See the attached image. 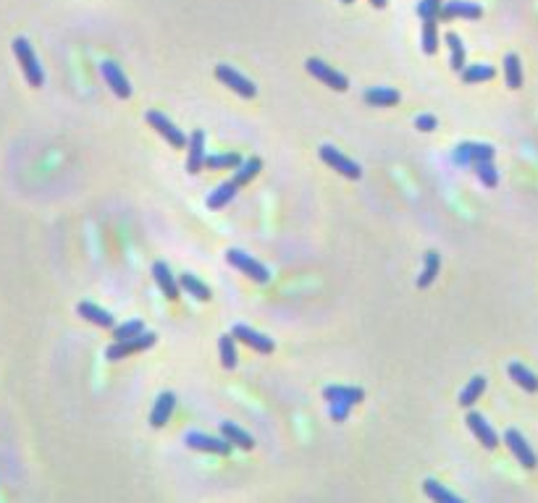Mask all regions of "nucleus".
<instances>
[{"label": "nucleus", "mask_w": 538, "mask_h": 503, "mask_svg": "<svg viewBox=\"0 0 538 503\" xmlns=\"http://www.w3.org/2000/svg\"><path fill=\"white\" fill-rule=\"evenodd\" d=\"M226 262H229L231 267L242 270V273H244L249 281H255V283H268L270 281L268 267L263 265V262H258V260H252L249 255H244L242 249H229V252H226Z\"/></svg>", "instance_id": "obj_5"}, {"label": "nucleus", "mask_w": 538, "mask_h": 503, "mask_svg": "<svg viewBox=\"0 0 538 503\" xmlns=\"http://www.w3.org/2000/svg\"><path fill=\"white\" fill-rule=\"evenodd\" d=\"M231 333L237 335V338H240L242 344H247L249 349H255V351H258V354H270V351H273V349H276V344H273V341H270L268 335L258 333V330H255V328H249V326H242V323H240V326H234V330H231Z\"/></svg>", "instance_id": "obj_16"}, {"label": "nucleus", "mask_w": 538, "mask_h": 503, "mask_svg": "<svg viewBox=\"0 0 538 503\" xmlns=\"http://www.w3.org/2000/svg\"><path fill=\"white\" fill-rule=\"evenodd\" d=\"M242 163L240 152H223V155H208L205 158V168L208 170H229V168H237Z\"/></svg>", "instance_id": "obj_34"}, {"label": "nucleus", "mask_w": 538, "mask_h": 503, "mask_svg": "<svg viewBox=\"0 0 538 503\" xmlns=\"http://www.w3.org/2000/svg\"><path fill=\"white\" fill-rule=\"evenodd\" d=\"M216 79H218L221 84H226L231 92H237L240 98L252 100L255 95H258V87H255L247 76H242L237 69H231L229 63H218V66H216Z\"/></svg>", "instance_id": "obj_9"}, {"label": "nucleus", "mask_w": 538, "mask_h": 503, "mask_svg": "<svg viewBox=\"0 0 538 503\" xmlns=\"http://www.w3.org/2000/svg\"><path fill=\"white\" fill-rule=\"evenodd\" d=\"M486 385H489V380L483 375H475V377H470V383L459 391V406H473L475 401H478L480 396H483V391H486Z\"/></svg>", "instance_id": "obj_27"}, {"label": "nucleus", "mask_w": 538, "mask_h": 503, "mask_svg": "<svg viewBox=\"0 0 538 503\" xmlns=\"http://www.w3.org/2000/svg\"><path fill=\"white\" fill-rule=\"evenodd\" d=\"M237 189H240V184H237L234 178H231V181H223L221 187H216V192H210L208 194V208L210 210H223L231 199L237 197Z\"/></svg>", "instance_id": "obj_21"}, {"label": "nucleus", "mask_w": 538, "mask_h": 503, "mask_svg": "<svg viewBox=\"0 0 538 503\" xmlns=\"http://www.w3.org/2000/svg\"><path fill=\"white\" fill-rule=\"evenodd\" d=\"M494 155H497L494 145H486V142H459L454 152H452V163L465 168L475 166L480 160H494Z\"/></svg>", "instance_id": "obj_4"}, {"label": "nucleus", "mask_w": 538, "mask_h": 503, "mask_svg": "<svg viewBox=\"0 0 538 503\" xmlns=\"http://www.w3.org/2000/svg\"><path fill=\"white\" fill-rule=\"evenodd\" d=\"M318 155L326 166L334 168V170L341 173L344 178H352V181H360V178H362V168H360L352 158H347L341 149L331 147V145H323V147L318 149Z\"/></svg>", "instance_id": "obj_6"}, {"label": "nucleus", "mask_w": 538, "mask_h": 503, "mask_svg": "<svg viewBox=\"0 0 538 503\" xmlns=\"http://www.w3.org/2000/svg\"><path fill=\"white\" fill-rule=\"evenodd\" d=\"M13 53H16V60H19L21 71H24V79L29 81V87L40 89L45 84V71H42L40 60L34 55V48L29 45L27 37H16L13 40Z\"/></svg>", "instance_id": "obj_2"}, {"label": "nucleus", "mask_w": 538, "mask_h": 503, "mask_svg": "<svg viewBox=\"0 0 538 503\" xmlns=\"http://www.w3.org/2000/svg\"><path fill=\"white\" fill-rule=\"evenodd\" d=\"M459 76H462L465 84H480V81L494 79L497 71H494V66H489V63H475V66H465V69L459 71Z\"/></svg>", "instance_id": "obj_28"}, {"label": "nucleus", "mask_w": 538, "mask_h": 503, "mask_svg": "<svg viewBox=\"0 0 538 503\" xmlns=\"http://www.w3.org/2000/svg\"><path fill=\"white\" fill-rule=\"evenodd\" d=\"M184 443H187V448H192V451H202V454H218V456H229L231 454V448L234 445L221 435V438H216V435H208V433H199V430H192V433L184 435Z\"/></svg>", "instance_id": "obj_7"}, {"label": "nucleus", "mask_w": 538, "mask_h": 503, "mask_svg": "<svg viewBox=\"0 0 538 503\" xmlns=\"http://www.w3.org/2000/svg\"><path fill=\"white\" fill-rule=\"evenodd\" d=\"M365 102L368 105H376V108H389V105H397L399 102V92L391 87H370L365 89Z\"/></svg>", "instance_id": "obj_24"}, {"label": "nucleus", "mask_w": 538, "mask_h": 503, "mask_svg": "<svg viewBox=\"0 0 538 503\" xmlns=\"http://www.w3.org/2000/svg\"><path fill=\"white\" fill-rule=\"evenodd\" d=\"M439 126V121H436V116H431V113H426V116H418L415 119V128H420V131H433V128Z\"/></svg>", "instance_id": "obj_38"}, {"label": "nucleus", "mask_w": 538, "mask_h": 503, "mask_svg": "<svg viewBox=\"0 0 538 503\" xmlns=\"http://www.w3.org/2000/svg\"><path fill=\"white\" fill-rule=\"evenodd\" d=\"M504 443H507V448L512 451V456H515V459H518V462L523 464L525 469H536L538 459H536L533 448L528 445V441L523 438V433H520V430H515V427H512V430H507V433H504Z\"/></svg>", "instance_id": "obj_12"}, {"label": "nucleus", "mask_w": 538, "mask_h": 503, "mask_svg": "<svg viewBox=\"0 0 538 503\" xmlns=\"http://www.w3.org/2000/svg\"><path fill=\"white\" fill-rule=\"evenodd\" d=\"M465 422H468L470 433L475 435V441H478L483 448H489V451H494V448H497V445H499V435H497V430H494V427L486 422V417L478 415V412H468Z\"/></svg>", "instance_id": "obj_14"}, {"label": "nucleus", "mask_w": 538, "mask_h": 503, "mask_svg": "<svg viewBox=\"0 0 538 503\" xmlns=\"http://www.w3.org/2000/svg\"><path fill=\"white\" fill-rule=\"evenodd\" d=\"M260 168H263V160H260V158L242 160L240 166H237V173H234V181H237L240 187H244V184H249L252 178L258 176V173H260Z\"/></svg>", "instance_id": "obj_33"}, {"label": "nucleus", "mask_w": 538, "mask_h": 503, "mask_svg": "<svg viewBox=\"0 0 538 503\" xmlns=\"http://www.w3.org/2000/svg\"><path fill=\"white\" fill-rule=\"evenodd\" d=\"M100 76L105 79L110 89H113V95L121 100H129L131 98V84L126 79V74L121 71L119 63H113V60H100Z\"/></svg>", "instance_id": "obj_11"}, {"label": "nucleus", "mask_w": 538, "mask_h": 503, "mask_svg": "<svg viewBox=\"0 0 538 503\" xmlns=\"http://www.w3.org/2000/svg\"><path fill=\"white\" fill-rule=\"evenodd\" d=\"M370 3H373L376 8H386V6H389V0H370Z\"/></svg>", "instance_id": "obj_39"}, {"label": "nucleus", "mask_w": 538, "mask_h": 503, "mask_svg": "<svg viewBox=\"0 0 538 503\" xmlns=\"http://www.w3.org/2000/svg\"><path fill=\"white\" fill-rule=\"evenodd\" d=\"M483 16V8L473 0H444L439 19H470L475 21Z\"/></svg>", "instance_id": "obj_15"}, {"label": "nucleus", "mask_w": 538, "mask_h": 503, "mask_svg": "<svg viewBox=\"0 0 538 503\" xmlns=\"http://www.w3.org/2000/svg\"><path fill=\"white\" fill-rule=\"evenodd\" d=\"M439 270H441V255L436 249H431L426 252V262H423V270H420L418 276V288H428L436 278H439Z\"/></svg>", "instance_id": "obj_22"}, {"label": "nucleus", "mask_w": 538, "mask_h": 503, "mask_svg": "<svg viewBox=\"0 0 538 503\" xmlns=\"http://www.w3.org/2000/svg\"><path fill=\"white\" fill-rule=\"evenodd\" d=\"M323 398L329 401V417L334 422H344L352 412V406H357L365 398L362 388H347V385H326Z\"/></svg>", "instance_id": "obj_1"}, {"label": "nucleus", "mask_w": 538, "mask_h": 503, "mask_svg": "<svg viewBox=\"0 0 538 503\" xmlns=\"http://www.w3.org/2000/svg\"><path fill=\"white\" fill-rule=\"evenodd\" d=\"M145 119H147V123L158 131L160 137L169 142L171 147H176V149L187 147V142H190L187 134H184V131H181V128L176 126L171 119H166L163 113H158V110H147V116H145Z\"/></svg>", "instance_id": "obj_8"}, {"label": "nucleus", "mask_w": 538, "mask_h": 503, "mask_svg": "<svg viewBox=\"0 0 538 503\" xmlns=\"http://www.w3.org/2000/svg\"><path fill=\"white\" fill-rule=\"evenodd\" d=\"M475 176H478V181L483 184L486 189H497L499 184V170L497 166H494V160H480V163H475Z\"/></svg>", "instance_id": "obj_35"}, {"label": "nucleus", "mask_w": 538, "mask_h": 503, "mask_svg": "<svg viewBox=\"0 0 538 503\" xmlns=\"http://www.w3.org/2000/svg\"><path fill=\"white\" fill-rule=\"evenodd\" d=\"M77 312H79V317H84L87 323H92V326H98V328H113L116 326V320H113V315H110L108 309L92 304V302H79Z\"/></svg>", "instance_id": "obj_19"}, {"label": "nucleus", "mask_w": 538, "mask_h": 503, "mask_svg": "<svg viewBox=\"0 0 538 503\" xmlns=\"http://www.w3.org/2000/svg\"><path fill=\"white\" fill-rule=\"evenodd\" d=\"M423 490H426V495L428 498H433V501H441V503H459L462 498L454 493H449L447 488L439 483V480H433V477H428L426 483H423Z\"/></svg>", "instance_id": "obj_32"}, {"label": "nucleus", "mask_w": 538, "mask_h": 503, "mask_svg": "<svg viewBox=\"0 0 538 503\" xmlns=\"http://www.w3.org/2000/svg\"><path fill=\"white\" fill-rule=\"evenodd\" d=\"M509 377L515 380V383L523 388V391H528V394H536L538 391V375L533 373V370H528L525 365H520V362H512L509 365Z\"/></svg>", "instance_id": "obj_23"}, {"label": "nucleus", "mask_w": 538, "mask_h": 503, "mask_svg": "<svg viewBox=\"0 0 538 503\" xmlns=\"http://www.w3.org/2000/svg\"><path fill=\"white\" fill-rule=\"evenodd\" d=\"M205 131L202 128H195L190 134V142H187V173L190 176H197L199 170L205 168Z\"/></svg>", "instance_id": "obj_13"}, {"label": "nucleus", "mask_w": 538, "mask_h": 503, "mask_svg": "<svg viewBox=\"0 0 538 503\" xmlns=\"http://www.w3.org/2000/svg\"><path fill=\"white\" fill-rule=\"evenodd\" d=\"M305 69H308L310 76H315L318 81H323L326 87L336 89V92H347L349 89V79L344 74H339L336 69H331L329 63H323L320 58H308L305 60Z\"/></svg>", "instance_id": "obj_10"}, {"label": "nucleus", "mask_w": 538, "mask_h": 503, "mask_svg": "<svg viewBox=\"0 0 538 503\" xmlns=\"http://www.w3.org/2000/svg\"><path fill=\"white\" fill-rule=\"evenodd\" d=\"M179 286L187 291L190 296H195L197 302H210V296H213V291L208 288V283H202L195 273H181L179 276Z\"/></svg>", "instance_id": "obj_26"}, {"label": "nucleus", "mask_w": 538, "mask_h": 503, "mask_svg": "<svg viewBox=\"0 0 538 503\" xmlns=\"http://www.w3.org/2000/svg\"><path fill=\"white\" fill-rule=\"evenodd\" d=\"M237 335L234 333H223L218 338V351H221V365L223 370H234L237 367Z\"/></svg>", "instance_id": "obj_29"}, {"label": "nucleus", "mask_w": 538, "mask_h": 503, "mask_svg": "<svg viewBox=\"0 0 538 503\" xmlns=\"http://www.w3.org/2000/svg\"><path fill=\"white\" fill-rule=\"evenodd\" d=\"M423 53L426 55L439 53V24H436V19H423Z\"/></svg>", "instance_id": "obj_30"}, {"label": "nucleus", "mask_w": 538, "mask_h": 503, "mask_svg": "<svg viewBox=\"0 0 538 503\" xmlns=\"http://www.w3.org/2000/svg\"><path fill=\"white\" fill-rule=\"evenodd\" d=\"M173 409H176V394H173V391H163V394L155 398V406H152V412H150V424H152L155 430L163 427V424L171 420Z\"/></svg>", "instance_id": "obj_18"}, {"label": "nucleus", "mask_w": 538, "mask_h": 503, "mask_svg": "<svg viewBox=\"0 0 538 503\" xmlns=\"http://www.w3.org/2000/svg\"><path fill=\"white\" fill-rule=\"evenodd\" d=\"M221 435H223V438H226L231 445L242 448V451H252V448H255V438H252L249 433H244L240 424L221 422Z\"/></svg>", "instance_id": "obj_20"}, {"label": "nucleus", "mask_w": 538, "mask_h": 503, "mask_svg": "<svg viewBox=\"0 0 538 503\" xmlns=\"http://www.w3.org/2000/svg\"><path fill=\"white\" fill-rule=\"evenodd\" d=\"M152 278H155V283H158L160 288V294L166 296V299H171V302H176L179 299V281L173 278V273H171V267L163 262V260H158L155 265H152Z\"/></svg>", "instance_id": "obj_17"}, {"label": "nucleus", "mask_w": 538, "mask_h": 503, "mask_svg": "<svg viewBox=\"0 0 538 503\" xmlns=\"http://www.w3.org/2000/svg\"><path fill=\"white\" fill-rule=\"evenodd\" d=\"M441 6H444V0H420L415 11H418L420 19H439Z\"/></svg>", "instance_id": "obj_37"}, {"label": "nucleus", "mask_w": 538, "mask_h": 503, "mask_svg": "<svg viewBox=\"0 0 538 503\" xmlns=\"http://www.w3.org/2000/svg\"><path fill=\"white\" fill-rule=\"evenodd\" d=\"M145 333V323L142 320H129V323H124V326L113 328V338L116 341H126V338H134V335Z\"/></svg>", "instance_id": "obj_36"}, {"label": "nucleus", "mask_w": 538, "mask_h": 503, "mask_svg": "<svg viewBox=\"0 0 538 503\" xmlns=\"http://www.w3.org/2000/svg\"><path fill=\"white\" fill-rule=\"evenodd\" d=\"M504 79H507L509 89L523 87V66H520V58L515 53H509L507 58H504Z\"/></svg>", "instance_id": "obj_31"}, {"label": "nucleus", "mask_w": 538, "mask_h": 503, "mask_svg": "<svg viewBox=\"0 0 538 503\" xmlns=\"http://www.w3.org/2000/svg\"><path fill=\"white\" fill-rule=\"evenodd\" d=\"M447 45H449V66H452V71H462L468 63H465V42H462V37H459L457 32H447Z\"/></svg>", "instance_id": "obj_25"}, {"label": "nucleus", "mask_w": 538, "mask_h": 503, "mask_svg": "<svg viewBox=\"0 0 538 503\" xmlns=\"http://www.w3.org/2000/svg\"><path fill=\"white\" fill-rule=\"evenodd\" d=\"M158 341V335L152 333V330H145V333L134 335V338H126V341H116V344H110L105 349V356H108V362H121V359H126L131 354H140L150 346H155Z\"/></svg>", "instance_id": "obj_3"}, {"label": "nucleus", "mask_w": 538, "mask_h": 503, "mask_svg": "<svg viewBox=\"0 0 538 503\" xmlns=\"http://www.w3.org/2000/svg\"><path fill=\"white\" fill-rule=\"evenodd\" d=\"M341 3H355V0H341Z\"/></svg>", "instance_id": "obj_40"}]
</instances>
